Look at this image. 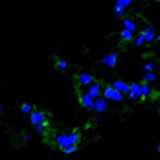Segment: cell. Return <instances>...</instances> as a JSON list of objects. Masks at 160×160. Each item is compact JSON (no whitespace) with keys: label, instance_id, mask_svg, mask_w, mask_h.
I'll use <instances>...</instances> for the list:
<instances>
[{"label":"cell","instance_id":"30bf717a","mask_svg":"<svg viewBox=\"0 0 160 160\" xmlns=\"http://www.w3.org/2000/svg\"><path fill=\"white\" fill-rule=\"evenodd\" d=\"M144 34H146V45H149V43H152L154 40L157 38L155 29L152 28V26H148V28L144 29Z\"/></svg>","mask_w":160,"mask_h":160},{"label":"cell","instance_id":"5b68a950","mask_svg":"<svg viewBox=\"0 0 160 160\" xmlns=\"http://www.w3.org/2000/svg\"><path fill=\"white\" fill-rule=\"evenodd\" d=\"M80 104L85 111H95V99H93L87 91H83L80 95Z\"/></svg>","mask_w":160,"mask_h":160},{"label":"cell","instance_id":"ac0fdd59","mask_svg":"<svg viewBox=\"0 0 160 160\" xmlns=\"http://www.w3.org/2000/svg\"><path fill=\"white\" fill-rule=\"evenodd\" d=\"M152 95V88L148 83H142V99H148Z\"/></svg>","mask_w":160,"mask_h":160},{"label":"cell","instance_id":"83f0119b","mask_svg":"<svg viewBox=\"0 0 160 160\" xmlns=\"http://www.w3.org/2000/svg\"><path fill=\"white\" fill-rule=\"evenodd\" d=\"M157 40H158V42H160V34H158V35H157Z\"/></svg>","mask_w":160,"mask_h":160},{"label":"cell","instance_id":"2e32d148","mask_svg":"<svg viewBox=\"0 0 160 160\" xmlns=\"http://www.w3.org/2000/svg\"><path fill=\"white\" fill-rule=\"evenodd\" d=\"M112 15L117 18V19H125L127 18V15H125V10H122V8H117V7H114V10H112Z\"/></svg>","mask_w":160,"mask_h":160},{"label":"cell","instance_id":"3957f363","mask_svg":"<svg viewBox=\"0 0 160 160\" xmlns=\"http://www.w3.org/2000/svg\"><path fill=\"white\" fill-rule=\"evenodd\" d=\"M111 85H112L118 93H122L123 96H128V95H130V91H131V83H127V82H123V80H120V78L114 80Z\"/></svg>","mask_w":160,"mask_h":160},{"label":"cell","instance_id":"8fae6325","mask_svg":"<svg viewBox=\"0 0 160 160\" xmlns=\"http://www.w3.org/2000/svg\"><path fill=\"white\" fill-rule=\"evenodd\" d=\"M122 24H123V29H127V31H130V32H133V34H135L136 32V22L135 21H131L130 18H125L123 21H122Z\"/></svg>","mask_w":160,"mask_h":160},{"label":"cell","instance_id":"8992f818","mask_svg":"<svg viewBox=\"0 0 160 160\" xmlns=\"http://www.w3.org/2000/svg\"><path fill=\"white\" fill-rule=\"evenodd\" d=\"M128 98L131 101L142 99V83H131V91H130Z\"/></svg>","mask_w":160,"mask_h":160},{"label":"cell","instance_id":"603a6c76","mask_svg":"<svg viewBox=\"0 0 160 160\" xmlns=\"http://www.w3.org/2000/svg\"><path fill=\"white\" fill-rule=\"evenodd\" d=\"M61 151H62V154L69 155V154H74L77 151V146H72V148H68V149H61Z\"/></svg>","mask_w":160,"mask_h":160},{"label":"cell","instance_id":"9a60e30c","mask_svg":"<svg viewBox=\"0 0 160 160\" xmlns=\"http://www.w3.org/2000/svg\"><path fill=\"white\" fill-rule=\"evenodd\" d=\"M142 45H146V34H144V31H141L136 35V40H135V47H142Z\"/></svg>","mask_w":160,"mask_h":160},{"label":"cell","instance_id":"4fadbf2b","mask_svg":"<svg viewBox=\"0 0 160 160\" xmlns=\"http://www.w3.org/2000/svg\"><path fill=\"white\" fill-rule=\"evenodd\" d=\"M108 66H109V68H115V66H117V61H118V53L117 51H112V53H109V55H108Z\"/></svg>","mask_w":160,"mask_h":160},{"label":"cell","instance_id":"ffe728a7","mask_svg":"<svg viewBox=\"0 0 160 160\" xmlns=\"http://www.w3.org/2000/svg\"><path fill=\"white\" fill-rule=\"evenodd\" d=\"M32 106L29 104V102H24L22 106H21V114H28V115H31L32 114Z\"/></svg>","mask_w":160,"mask_h":160},{"label":"cell","instance_id":"7c38bea8","mask_svg":"<svg viewBox=\"0 0 160 160\" xmlns=\"http://www.w3.org/2000/svg\"><path fill=\"white\" fill-rule=\"evenodd\" d=\"M157 80V74L155 72H146L144 75H142V83H148V85H151V83H154Z\"/></svg>","mask_w":160,"mask_h":160},{"label":"cell","instance_id":"7a4b0ae2","mask_svg":"<svg viewBox=\"0 0 160 160\" xmlns=\"http://www.w3.org/2000/svg\"><path fill=\"white\" fill-rule=\"evenodd\" d=\"M102 98H106L108 101H115V102H122L123 101V95L118 93L112 85H106L102 90Z\"/></svg>","mask_w":160,"mask_h":160},{"label":"cell","instance_id":"277c9868","mask_svg":"<svg viewBox=\"0 0 160 160\" xmlns=\"http://www.w3.org/2000/svg\"><path fill=\"white\" fill-rule=\"evenodd\" d=\"M29 118H31V125L32 127H37V125H40V123H47V115H45V112H42V111H32V114L29 115Z\"/></svg>","mask_w":160,"mask_h":160},{"label":"cell","instance_id":"e0dca14e","mask_svg":"<svg viewBox=\"0 0 160 160\" xmlns=\"http://www.w3.org/2000/svg\"><path fill=\"white\" fill-rule=\"evenodd\" d=\"M131 0H117L115 2V7L117 8H122V10H127L128 7H131Z\"/></svg>","mask_w":160,"mask_h":160},{"label":"cell","instance_id":"9c48e42d","mask_svg":"<svg viewBox=\"0 0 160 160\" xmlns=\"http://www.w3.org/2000/svg\"><path fill=\"white\" fill-rule=\"evenodd\" d=\"M109 109V101L106 99V98H98L96 101H95V111L98 112V115H101L102 112H106Z\"/></svg>","mask_w":160,"mask_h":160},{"label":"cell","instance_id":"44dd1931","mask_svg":"<svg viewBox=\"0 0 160 160\" xmlns=\"http://www.w3.org/2000/svg\"><path fill=\"white\" fill-rule=\"evenodd\" d=\"M154 69H155V62H152V61L146 62V64L142 66V71H144V74H146V72H154Z\"/></svg>","mask_w":160,"mask_h":160},{"label":"cell","instance_id":"4316f807","mask_svg":"<svg viewBox=\"0 0 160 160\" xmlns=\"http://www.w3.org/2000/svg\"><path fill=\"white\" fill-rule=\"evenodd\" d=\"M148 109H149L151 112H154V111H155V108H154V106H148Z\"/></svg>","mask_w":160,"mask_h":160},{"label":"cell","instance_id":"f1b7e54d","mask_svg":"<svg viewBox=\"0 0 160 160\" xmlns=\"http://www.w3.org/2000/svg\"><path fill=\"white\" fill-rule=\"evenodd\" d=\"M157 151H158V154H160V144H158V148H157Z\"/></svg>","mask_w":160,"mask_h":160},{"label":"cell","instance_id":"6da1fadb","mask_svg":"<svg viewBox=\"0 0 160 160\" xmlns=\"http://www.w3.org/2000/svg\"><path fill=\"white\" fill-rule=\"evenodd\" d=\"M80 133L78 131H71V133H59L55 136V142L59 146L61 149H68L72 146H77L80 142Z\"/></svg>","mask_w":160,"mask_h":160},{"label":"cell","instance_id":"484cf974","mask_svg":"<svg viewBox=\"0 0 160 160\" xmlns=\"http://www.w3.org/2000/svg\"><path fill=\"white\" fill-rule=\"evenodd\" d=\"M99 120H101V115H95V118H93V122H95V123H98Z\"/></svg>","mask_w":160,"mask_h":160},{"label":"cell","instance_id":"cb8c5ba5","mask_svg":"<svg viewBox=\"0 0 160 160\" xmlns=\"http://www.w3.org/2000/svg\"><path fill=\"white\" fill-rule=\"evenodd\" d=\"M21 139H22V142H29V135H26V133H24V135L21 136Z\"/></svg>","mask_w":160,"mask_h":160},{"label":"cell","instance_id":"d6986e66","mask_svg":"<svg viewBox=\"0 0 160 160\" xmlns=\"http://www.w3.org/2000/svg\"><path fill=\"white\" fill-rule=\"evenodd\" d=\"M68 66H69L68 61H64V59H58V61H56V69L61 71V72H64L66 69H68Z\"/></svg>","mask_w":160,"mask_h":160},{"label":"cell","instance_id":"5bb4252c","mask_svg":"<svg viewBox=\"0 0 160 160\" xmlns=\"http://www.w3.org/2000/svg\"><path fill=\"white\" fill-rule=\"evenodd\" d=\"M133 32H130V31H127V29H122V32L118 34V37H120V40H122V42H131L133 40Z\"/></svg>","mask_w":160,"mask_h":160},{"label":"cell","instance_id":"d4e9b609","mask_svg":"<svg viewBox=\"0 0 160 160\" xmlns=\"http://www.w3.org/2000/svg\"><path fill=\"white\" fill-rule=\"evenodd\" d=\"M108 59H109V58H108V55H106V56H102V58H101V62L108 66Z\"/></svg>","mask_w":160,"mask_h":160},{"label":"cell","instance_id":"7402d4cb","mask_svg":"<svg viewBox=\"0 0 160 160\" xmlns=\"http://www.w3.org/2000/svg\"><path fill=\"white\" fill-rule=\"evenodd\" d=\"M35 131L38 133L40 136H45V135H47V123H40V125H37V127H35Z\"/></svg>","mask_w":160,"mask_h":160},{"label":"cell","instance_id":"52a82bcc","mask_svg":"<svg viewBox=\"0 0 160 160\" xmlns=\"http://www.w3.org/2000/svg\"><path fill=\"white\" fill-rule=\"evenodd\" d=\"M102 90H104V88L96 82V83H91V85L87 88V93H88V95H90L93 99L96 101L98 98H101V96H102Z\"/></svg>","mask_w":160,"mask_h":160},{"label":"cell","instance_id":"ba28073f","mask_svg":"<svg viewBox=\"0 0 160 160\" xmlns=\"http://www.w3.org/2000/svg\"><path fill=\"white\" fill-rule=\"evenodd\" d=\"M77 80H78L80 85L87 87V88H88L91 83H95V78H93V75L88 74V72H80V74H77Z\"/></svg>","mask_w":160,"mask_h":160}]
</instances>
